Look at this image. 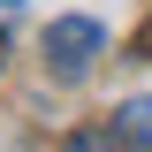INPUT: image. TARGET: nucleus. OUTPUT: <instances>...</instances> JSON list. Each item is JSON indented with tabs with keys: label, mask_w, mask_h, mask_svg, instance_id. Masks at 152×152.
Wrapping results in <instances>:
<instances>
[{
	"label": "nucleus",
	"mask_w": 152,
	"mask_h": 152,
	"mask_svg": "<svg viewBox=\"0 0 152 152\" xmlns=\"http://www.w3.org/2000/svg\"><path fill=\"white\" fill-rule=\"evenodd\" d=\"M114 122H122V129H129L137 145L152 152V99H129V107H114Z\"/></svg>",
	"instance_id": "nucleus-3"
},
{
	"label": "nucleus",
	"mask_w": 152,
	"mask_h": 152,
	"mask_svg": "<svg viewBox=\"0 0 152 152\" xmlns=\"http://www.w3.org/2000/svg\"><path fill=\"white\" fill-rule=\"evenodd\" d=\"M61 152H145L122 122H91V129H69L61 137Z\"/></svg>",
	"instance_id": "nucleus-2"
},
{
	"label": "nucleus",
	"mask_w": 152,
	"mask_h": 152,
	"mask_svg": "<svg viewBox=\"0 0 152 152\" xmlns=\"http://www.w3.org/2000/svg\"><path fill=\"white\" fill-rule=\"evenodd\" d=\"M0 61H8V31H0Z\"/></svg>",
	"instance_id": "nucleus-5"
},
{
	"label": "nucleus",
	"mask_w": 152,
	"mask_h": 152,
	"mask_svg": "<svg viewBox=\"0 0 152 152\" xmlns=\"http://www.w3.org/2000/svg\"><path fill=\"white\" fill-rule=\"evenodd\" d=\"M15 8H23V0H0V23H8V15H15Z\"/></svg>",
	"instance_id": "nucleus-4"
},
{
	"label": "nucleus",
	"mask_w": 152,
	"mask_h": 152,
	"mask_svg": "<svg viewBox=\"0 0 152 152\" xmlns=\"http://www.w3.org/2000/svg\"><path fill=\"white\" fill-rule=\"evenodd\" d=\"M99 53H107V31L91 15H53L46 23V76L53 84H84L99 69Z\"/></svg>",
	"instance_id": "nucleus-1"
}]
</instances>
